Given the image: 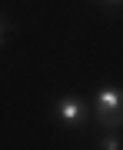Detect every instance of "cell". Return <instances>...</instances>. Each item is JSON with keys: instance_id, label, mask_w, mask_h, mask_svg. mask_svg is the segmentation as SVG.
Masks as SVG:
<instances>
[{"instance_id": "1", "label": "cell", "mask_w": 123, "mask_h": 150, "mask_svg": "<svg viewBox=\"0 0 123 150\" xmlns=\"http://www.w3.org/2000/svg\"><path fill=\"white\" fill-rule=\"evenodd\" d=\"M90 113L96 117L100 130H123V87H100L93 93Z\"/></svg>"}, {"instance_id": "2", "label": "cell", "mask_w": 123, "mask_h": 150, "mask_svg": "<svg viewBox=\"0 0 123 150\" xmlns=\"http://www.w3.org/2000/svg\"><path fill=\"white\" fill-rule=\"evenodd\" d=\"M53 113H57V120L63 123L70 134H77V130L90 120V103H86L83 97H77V93H60L53 100Z\"/></svg>"}, {"instance_id": "3", "label": "cell", "mask_w": 123, "mask_h": 150, "mask_svg": "<svg viewBox=\"0 0 123 150\" xmlns=\"http://www.w3.org/2000/svg\"><path fill=\"white\" fill-rule=\"evenodd\" d=\"M96 150H123V134L120 130H103V134H96Z\"/></svg>"}, {"instance_id": "4", "label": "cell", "mask_w": 123, "mask_h": 150, "mask_svg": "<svg viewBox=\"0 0 123 150\" xmlns=\"http://www.w3.org/2000/svg\"><path fill=\"white\" fill-rule=\"evenodd\" d=\"M10 30H13V23L7 20L4 13H0V47H4V37H7V33H10Z\"/></svg>"}, {"instance_id": "5", "label": "cell", "mask_w": 123, "mask_h": 150, "mask_svg": "<svg viewBox=\"0 0 123 150\" xmlns=\"http://www.w3.org/2000/svg\"><path fill=\"white\" fill-rule=\"evenodd\" d=\"M103 10H123V0H96Z\"/></svg>"}]
</instances>
